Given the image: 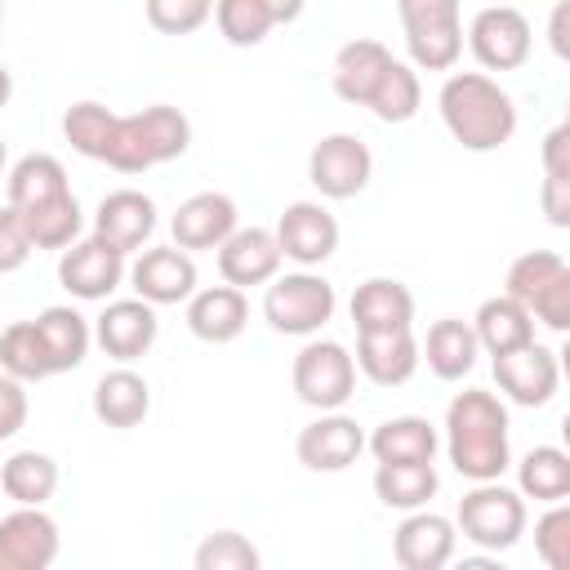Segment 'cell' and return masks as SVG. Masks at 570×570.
I'll use <instances>...</instances> for the list:
<instances>
[{"label":"cell","instance_id":"cell-24","mask_svg":"<svg viewBox=\"0 0 570 570\" xmlns=\"http://www.w3.org/2000/svg\"><path fill=\"white\" fill-rule=\"evenodd\" d=\"M387 62H392V53H387L383 40H365V36H361V40H347V45L334 53L330 85H334V94H338L343 102L365 107L370 94L379 89L383 71H387Z\"/></svg>","mask_w":570,"mask_h":570},{"label":"cell","instance_id":"cell-41","mask_svg":"<svg viewBox=\"0 0 570 570\" xmlns=\"http://www.w3.org/2000/svg\"><path fill=\"white\" fill-rule=\"evenodd\" d=\"M534 552L548 570H570V508H566V499L548 503V512L534 521Z\"/></svg>","mask_w":570,"mask_h":570},{"label":"cell","instance_id":"cell-30","mask_svg":"<svg viewBox=\"0 0 570 570\" xmlns=\"http://www.w3.org/2000/svg\"><path fill=\"white\" fill-rule=\"evenodd\" d=\"M365 445H370V454H374L379 463H410V459H432L436 445H441V436H436V428H432L428 419H419V414H396V419H383V423L365 436Z\"/></svg>","mask_w":570,"mask_h":570},{"label":"cell","instance_id":"cell-5","mask_svg":"<svg viewBox=\"0 0 570 570\" xmlns=\"http://www.w3.org/2000/svg\"><path fill=\"white\" fill-rule=\"evenodd\" d=\"M405 49L419 71H450L463 53V18L459 0H396Z\"/></svg>","mask_w":570,"mask_h":570},{"label":"cell","instance_id":"cell-43","mask_svg":"<svg viewBox=\"0 0 570 570\" xmlns=\"http://www.w3.org/2000/svg\"><path fill=\"white\" fill-rule=\"evenodd\" d=\"M31 236H27V227H22V214L13 209V205H4L0 209V276L4 272H18L27 258H31Z\"/></svg>","mask_w":570,"mask_h":570},{"label":"cell","instance_id":"cell-3","mask_svg":"<svg viewBox=\"0 0 570 570\" xmlns=\"http://www.w3.org/2000/svg\"><path fill=\"white\" fill-rule=\"evenodd\" d=\"M187 147H191V120L169 102H151V107L116 120L107 165L120 174H142L151 165L178 160Z\"/></svg>","mask_w":570,"mask_h":570},{"label":"cell","instance_id":"cell-22","mask_svg":"<svg viewBox=\"0 0 570 570\" xmlns=\"http://www.w3.org/2000/svg\"><path fill=\"white\" fill-rule=\"evenodd\" d=\"M454 543H459V534H454V521L450 517L414 508L396 525V534H392V557L405 570H441L454 557Z\"/></svg>","mask_w":570,"mask_h":570},{"label":"cell","instance_id":"cell-39","mask_svg":"<svg viewBox=\"0 0 570 570\" xmlns=\"http://www.w3.org/2000/svg\"><path fill=\"white\" fill-rule=\"evenodd\" d=\"M214 22H218L223 40L236 45V49H254V45H263L267 31L276 27L263 0H214Z\"/></svg>","mask_w":570,"mask_h":570},{"label":"cell","instance_id":"cell-7","mask_svg":"<svg viewBox=\"0 0 570 570\" xmlns=\"http://www.w3.org/2000/svg\"><path fill=\"white\" fill-rule=\"evenodd\" d=\"M459 534L485 552H508L525 534V499L499 481H476L459 499Z\"/></svg>","mask_w":570,"mask_h":570},{"label":"cell","instance_id":"cell-29","mask_svg":"<svg viewBox=\"0 0 570 570\" xmlns=\"http://www.w3.org/2000/svg\"><path fill=\"white\" fill-rule=\"evenodd\" d=\"M419 352L428 356V370H432L436 379L454 383V379L472 374L481 347H476V334H472L468 321H459V316H441V321L428 330V338H423Z\"/></svg>","mask_w":570,"mask_h":570},{"label":"cell","instance_id":"cell-1","mask_svg":"<svg viewBox=\"0 0 570 570\" xmlns=\"http://www.w3.org/2000/svg\"><path fill=\"white\" fill-rule=\"evenodd\" d=\"M445 454L468 481H499L512 463L508 450V410L494 392L468 387L445 410Z\"/></svg>","mask_w":570,"mask_h":570},{"label":"cell","instance_id":"cell-38","mask_svg":"<svg viewBox=\"0 0 570 570\" xmlns=\"http://www.w3.org/2000/svg\"><path fill=\"white\" fill-rule=\"evenodd\" d=\"M0 370L13 374V379H22V383H40V379L53 374L36 321H13V325L0 334Z\"/></svg>","mask_w":570,"mask_h":570},{"label":"cell","instance_id":"cell-8","mask_svg":"<svg viewBox=\"0 0 570 570\" xmlns=\"http://www.w3.org/2000/svg\"><path fill=\"white\" fill-rule=\"evenodd\" d=\"M294 392L312 410H338L356 392V361L334 338H312L294 356Z\"/></svg>","mask_w":570,"mask_h":570},{"label":"cell","instance_id":"cell-48","mask_svg":"<svg viewBox=\"0 0 570 570\" xmlns=\"http://www.w3.org/2000/svg\"><path fill=\"white\" fill-rule=\"evenodd\" d=\"M552 49L566 58V0H561L557 13H552Z\"/></svg>","mask_w":570,"mask_h":570},{"label":"cell","instance_id":"cell-21","mask_svg":"<svg viewBox=\"0 0 570 570\" xmlns=\"http://www.w3.org/2000/svg\"><path fill=\"white\" fill-rule=\"evenodd\" d=\"M281 245L272 227H236L223 245H218V272L227 285L245 289V285H267L281 272Z\"/></svg>","mask_w":570,"mask_h":570},{"label":"cell","instance_id":"cell-46","mask_svg":"<svg viewBox=\"0 0 570 570\" xmlns=\"http://www.w3.org/2000/svg\"><path fill=\"white\" fill-rule=\"evenodd\" d=\"M543 214L552 227H570V178H543Z\"/></svg>","mask_w":570,"mask_h":570},{"label":"cell","instance_id":"cell-18","mask_svg":"<svg viewBox=\"0 0 570 570\" xmlns=\"http://www.w3.org/2000/svg\"><path fill=\"white\" fill-rule=\"evenodd\" d=\"M156 232V200L147 191H134V187H120V191H107L98 200V214H94V236L120 254H134L151 240Z\"/></svg>","mask_w":570,"mask_h":570},{"label":"cell","instance_id":"cell-37","mask_svg":"<svg viewBox=\"0 0 570 570\" xmlns=\"http://www.w3.org/2000/svg\"><path fill=\"white\" fill-rule=\"evenodd\" d=\"M419 102H423V89H419V71L410 67V62H387V71H383V80H379V89L370 94V111L383 120V125H405V120H414V111H419Z\"/></svg>","mask_w":570,"mask_h":570},{"label":"cell","instance_id":"cell-33","mask_svg":"<svg viewBox=\"0 0 570 570\" xmlns=\"http://www.w3.org/2000/svg\"><path fill=\"white\" fill-rule=\"evenodd\" d=\"M0 485L13 503H27V508H45L58 490V463L40 450H18L4 459L0 468Z\"/></svg>","mask_w":570,"mask_h":570},{"label":"cell","instance_id":"cell-26","mask_svg":"<svg viewBox=\"0 0 570 570\" xmlns=\"http://www.w3.org/2000/svg\"><path fill=\"white\" fill-rule=\"evenodd\" d=\"M472 334H476V347H485L490 356H503L512 347H525L534 343V316L512 298V294H494L476 307L472 316Z\"/></svg>","mask_w":570,"mask_h":570},{"label":"cell","instance_id":"cell-25","mask_svg":"<svg viewBox=\"0 0 570 570\" xmlns=\"http://www.w3.org/2000/svg\"><path fill=\"white\" fill-rule=\"evenodd\" d=\"M347 312H352L356 334L361 330H396V325L414 321V294L392 276H370L365 285H356Z\"/></svg>","mask_w":570,"mask_h":570},{"label":"cell","instance_id":"cell-12","mask_svg":"<svg viewBox=\"0 0 570 570\" xmlns=\"http://www.w3.org/2000/svg\"><path fill=\"white\" fill-rule=\"evenodd\" d=\"M58 543V521L45 508L18 503V512L0 517V570H49Z\"/></svg>","mask_w":570,"mask_h":570},{"label":"cell","instance_id":"cell-28","mask_svg":"<svg viewBox=\"0 0 570 570\" xmlns=\"http://www.w3.org/2000/svg\"><path fill=\"white\" fill-rule=\"evenodd\" d=\"M36 330H40V343H45V352H49L53 374L76 370V365L89 356L94 330H89V321H85L76 307H62V303L45 307V312L36 316Z\"/></svg>","mask_w":570,"mask_h":570},{"label":"cell","instance_id":"cell-45","mask_svg":"<svg viewBox=\"0 0 570 570\" xmlns=\"http://www.w3.org/2000/svg\"><path fill=\"white\" fill-rule=\"evenodd\" d=\"M543 178H570V125L548 129V138H543Z\"/></svg>","mask_w":570,"mask_h":570},{"label":"cell","instance_id":"cell-13","mask_svg":"<svg viewBox=\"0 0 570 570\" xmlns=\"http://www.w3.org/2000/svg\"><path fill=\"white\" fill-rule=\"evenodd\" d=\"M58 281L71 298H85V303H98L107 298L120 281H125V254L102 245L98 236H85V240H71L58 258Z\"/></svg>","mask_w":570,"mask_h":570},{"label":"cell","instance_id":"cell-50","mask_svg":"<svg viewBox=\"0 0 570 570\" xmlns=\"http://www.w3.org/2000/svg\"><path fill=\"white\" fill-rule=\"evenodd\" d=\"M0 174H4V138H0Z\"/></svg>","mask_w":570,"mask_h":570},{"label":"cell","instance_id":"cell-40","mask_svg":"<svg viewBox=\"0 0 570 570\" xmlns=\"http://www.w3.org/2000/svg\"><path fill=\"white\" fill-rule=\"evenodd\" d=\"M258 548L236 530H214L196 548V570H258Z\"/></svg>","mask_w":570,"mask_h":570},{"label":"cell","instance_id":"cell-4","mask_svg":"<svg viewBox=\"0 0 570 570\" xmlns=\"http://www.w3.org/2000/svg\"><path fill=\"white\" fill-rule=\"evenodd\" d=\"M503 294H512L552 334L570 330V263L557 249H530L512 258L503 276Z\"/></svg>","mask_w":570,"mask_h":570},{"label":"cell","instance_id":"cell-49","mask_svg":"<svg viewBox=\"0 0 570 570\" xmlns=\"http://www.w3.org/2000/svg\"><path fill=\"white\" fill-rule=\"evenodd\" d=\"M9 98H13V76L9 67H0V107H9Z\"/></svg>","mask_w":570,"mask_h":570},{"label":"cell","instance_id":"cell-20","mask_svg":"<svg viewBox=\"0 0 570 570\" xmlns=\"http://www.w3.org/2000/svg\"><path fill=\"white\" fill-rule=\"evenodd\" d=\"M356 370L379 387H401L419 370V343L410 325L396 330H361L356 334Z\"/></svg>","mask_w":570,"mask_h":570},{"label":"cell","instance_id":"cell-19","mask_svg":"<svg viewBox=\"0 0 570 570\" xmlns=\"http://www.w3.org/2000/svg\"><path fill=\"white\" fill-rule=\"evenodd\" d=\"M178 249H218L236 232V200L227 191H196L187 196L169 218Z\"/></svg>","mask_w":570,"mask_h":570},{"label":"cell","instance_id":"cell-9","mask_svg":"<svg viewBox=\"0 0 570 570\" xmlns=\"http://www.w3.org/2000/svg\"><path fill=\"white\" fill-rule=\"evenodd\" d=\"M468 49L485 71H517L534 49L530 18L512 4H485L468 27Z\"/></svg>","mask_w":570,"mask_h":570},{"label":"cell","instance_id":"cell-35","mask_svg":"<svg viewBox=\"0 0 570 570\" xmlns=\"http://www.w3.org/2000/svg\"><path fill=\"white\" fill-rule=\"evenodd\" d=\"M517 481H521V499L557 503L570 494V454L561 445H534L517 463Z\"/></svg>","mask_w":570,"mask_h":570},{"label":"cell","instance_id":"cell-36","mask_svg":"<svg viewBox=\"0 0 570 570\" xmlns=\"http://www.w3.org/2000/svg\"><path fill=\"white\" fill-rule=\"evenodd\" d=\"M116 111L111 107H102V102H71L67 111H62V138L80 151V156H89V160H107V151H111V138H116Z\"/></svg>","mask_w":570,"mask_h":570},{"label":"cell","instance_id":"cell-27","mask_svg":"<svg viewBox=\"0 0 570 570\" xmlns=\"http://www.w3.org/2000/svg\"><path fill=\"white\" fill-rule=\"evenodd\" d=\"M147 410H151V387L129 365H120V370L98 379V387H94L98 423H107V428H138L147 419Z\"/></svg>","mask_w":570,"mask_h":570},{"label":"cell","instance_id":"cell-51","mask_svg":"<svg viewBox=\"0 0 570 570\" xmlns=\"http://www.w3.org/2000/svg\"><path fill=\"white\" fill-rule=\"evenodd\" d=\"M0 22H4V0H0Z\"/></svg>","mask_w":570,"mask_h":570},{"label":"cell","instance_id":"cell-44","mask_svg":"<svg viewBox=\"0 0 570 570\" xmlns=\"http://www.w3.org/2000/svg\"><path fill=\"white\" fill-rule=\"evenodd\" d=\"M27 423V392H22V379L4 374L0 370V441H9L13 432H22Z\"/></svg>","mask_w":570,"mask_h":570},{"label":"cell","instance_id":"cell-14","mask_svg":"<svg viewBox=\"0 0 570 570\" xmlns=\"http://www.w3.org/2000/svg\"><path fill=\"white\" fill-rule=\"evenodd\" d=\"M494 383L508 401L517 405H548L557 396V383H561V365H557V352H548L543 343H525V347H512L503 356H494Z\"/></svg>","mask_w":570,"mask_h":570},{"label":"cell","instance_id":"cell-11","mask_svg":"<svg viewBox=\"0 0 570 570\" xmlns=\"http://www.w3.org/2000/svg\"><path fill=\"white\" fill-rule=\"evenodd\" d=\"M276 245L281 258L298 263V267H321L334 249H338V223L321 200H294L285 205V214L276 218Z\"/></svg>","mask_w":570,"mask_h":570},{"label":"cell","instance_id":"cell-47","mask_svg":"<svg viewBox=\"0 0 570 570\" xmlns=\"http://www.w3.org/2000/svg\"><path fill=\"white\" fill-rule=\"evenodd\" d=\"M263 4H267V13H272V22L281 27V22H294V18L303 13V4H307V0H263Z\"/></svg>","mask_w":570,"mask_h":570},{"label":"cell","instance_id":"cell-17","mask_svg":"<svg viewBox=\"0 0 570 570\" xmlns=\"http://www.w3.org/2000/svg\"><path fill=\"white\" fill-rule=\"evenodd\" d=\"M160 334V321H156V307L147 298H116L102 307V316L94 321V338L98 347L111 356V361H138L151 352Z\"/></svg>","mask_w":570,"mask_h":570},{"label":"cell","instance_id":"cell-31","mask_svg":"<svg viewBox=\"0 0 570 570\" xmlns=\"http://www.w3.org/2000/svg\"><path fill=\"white\" fill-rule=\"evenodd\" d=\"M436 468L432 459H410V463H379L374 468V494L383 508H401V512H414V508H428V499L436 494Z\"/></svg>","mask_w":570,"mask_h":570},{"label":"cell","instance_id":"cell-15","mask_svg":"<svg viewBox=\"0 0 570 570\" xmlns=\"http://www.w3.org/2000/svg\"><path fill=\"white\" fill-rule=\"evenodd\" d=\"M361 450H365L361 423L338 410H321V419H312L294 441V454L307 472H343L361 459Z\"/></svg>","mask_w":570,"mask_h":570},{"label":"cell","instance_id":"cell-10","mask_svg":"<svg viewBox=\"0 0 570 570\" xmlns=\"http://www.w3.org/2000/svg\"><path fill=\"white\" fill-rule=\"evenodd\" d=\"M374 156L356 134H325L307 156V178L325 200H352L370 187Z\"/></svg>","mask_w":570,"mask_h":570},{"label":"cell","instance_id":"cell-2","mask_svg":"<svg viewBox=\"0 0 570 570\" xmlns=\"http://www.w3.org/2000/svg\"><path fill=\"white\" fill-rule=\"evenodd\" d=\"M436 107H441V120H445L450 138L468 151H499L517 134L512 94L499 80H490L485 71L445 76V85L436 94Z\"/></svg>","mask_w":570,"mask_h":570},{"label":"cell","instance_id":"cell-42","mask_svg":"<svg viewBox=\"0 0 570 570\" xmlns=\"http://www.w3.org/2000/svg\"><path fill=\"white\" fill-rule=\"evenodd\" d=\"M214 13V0H147V22L160 36H191Z\"/></svg>","mask_w":570,"mask_h":570},{"label":"cell","instance_id":"cell-6","mask_svg":"<svg viewBox=\"0 0 570 570\" xmlns=\"http://www.w3.org/2000/svg\"><path fill=\"white\" fill-rule=\"evenodd\" d=\"M334 285L325 276H316L312 267L303 272H285V276H272L267 281V294H263V316L276 334H294V338H307L316 334L330 316H334Z\"/></svg>","mask_w":570,"mask_h":570},{"label":"cell","instance_id":"cell-16","mask_svg":"<svg viewBox=\"0 0 570 570\" xmlns=\"http://www.w3.org/2000/svg\"><path fill=\"white\" fill-rule=\"evenodd\" d=\"M129 285L138 298H147L151 307L165 303H187L196 294V263L187 249L178 245H151L134 258L129 267Z\"/></svg>","mask_w":570,"mask_h":570},{"label":"cell","instance_id":"cell-32","mask_svg":"<svg viewBox=\"0 0 570 570\" xmlns=\"http://www.w3.org/2000/svg\"><path fill=\"white\" fill-rule=\"evenodd\" d=\"M4 191H9V205H13V209H27V205L53 200V196H62V191H71V187H67V169H62L58 156L31 151V156H22V160L9 169Z\"/></svg>","mask_w":570,"mask_h":570},{"label":"cell","instance_id":"cell-23","mask_svg":"<svg viewBox=\"0 0 570 570\" xmlns=\"http://www.w3.org/2000/svg\"><path fill=\"white\" fill-rule=\"evenodd\" d=\"M245 321H249V303H245V289L236 285H209L187 298V330L200 343H232L240 338Z\"/></svg>","mask_w":570,"mask_h":570},{"label":"cell","instance_id":"cell-34","mask_svg":"<svg viewBox=\"0 0 570 570\" xmlns=\"http://www.w3.org/2000/svg\"><path fill=\"white\" fill-rule=\"evenodd\" d=\"M18 214H22V227H27L36 249H67L85 227V214H80L71 191H62L53 200H40V205H27Z\"/></svg>","mask_w":570,"mask_h":570}]
</instances>
